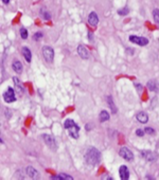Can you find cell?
Masks as SVG:
<instances>
[{
	"label": "cell",
	"mask_w": 159,
	"mask_h": 180,
	"mask_svg": "<svg viewBox=\"0 0 159 180\" xmlns=\"http://www.w3.org/2000/svg\"><path fill=\"white\" fill-rule=\"evenodd\" d=\"M85 162L90 166H94V165L99 164L100 160H101V153L94 147H89L85 153Z\"/></svg>",
	"instance_id": "6da1fadb"
},
{
	"label": "cell",
	"mask_w": 159,
	"mask_h": 180,
	"mask_svg": "<svg viewBox=\"0 0 159 180\" xmlns=\"http://www.w3.org/2000/svg\"><path fill=\"white\" fill-rule=\"evenodd\" d=\"M65 128L69 132V136H71L73 139H78V131H80V126L76 124V122L71 120V119H67L65 121Z\"/></svg>",
	"instance_id": "7a4b0ae2"
},
{
	"label": "cell",
	"mask_w": 159,
	"mask_h": 180,
	"mask_svg": "<svg viewBox=\"0 0 159 180\" xmlns=\"http://www.w3.org/2000/svg\"><path fill=\"white\" fill-rule=\"evenodd\" d=\"M42 51V55H44V58L46 59V62L52 63L53 58H54V50L49 46H44Z\"/></svg>",
	"instance_id": "3957f363"
},
{
	"label": "cell",
	"mask_w": 159,
	"mask_h": 180,
	"mask_svg": "<svg viewBox=\"0 0 159 180\" xmlns=\"http://www.w3.org/2000/svg\"><path fill=\"white\" fill-rule=\"evenodd\" d=\"M130 42H134V44L141 47L146 46V45L149 44V39L147 38H145V37H140V36H136V35H130Z\"/></svg>",
	"instance_id": "277c9868"
},
{
	"label": "cell",
	"mask_w": 159,
	"mask_h": 180,
	"mask_svg": "<svg viewBox=\"0 0 159 180\" xmlns=\"http://www.w3.org/2000/svg\"><path fill=\"white\" fill-rule=\"evenodd\" d=\"M3 99L6 103H13L16 101V96H15V93H14V90L13 88L9 87L6 89L4 93H3Z\"/></svg>",
	"instance_id": "5b68a950"
},
{
	"label": "cell",
	"mask_w": 159,
	"mask_h": 180,
	"mask_svg": "<svg viewBox=\"0 0 159 180\" xmlns=\"http://www.w3.org/2000/svg\"><path fill=\"white\" fill-rule=\"evenodd\" d=\"M119 155L123 159L127 160V161H132L134 159V154L132 153L130 149H128L127 147H122V148L119 150Z\"/></svg>",
	"instance_id": "8992f818"
},
{
	"label": "cell",
	"mask_w": 159,
	"mask_h": 180,
	"mask_svg": "<svg viewBox=\"0 0 159 180\" xmlns=\"http://www.w3.org/2000/svg\"><path fill=\"white\" fill-rule=\"evenodd\" d=\"M42 139H44L46 144L51 149H53V150L56 149V141H55V139L52 136H50V135H42Z\"/></svg>",
	"instance_id": "52a82bcc"
},
{
	"label": "cell",
	"mask_w": 159,
	"mask_h": 180,
	"mask_svg": "<svg viewBox=\"0 0 159 180\" xmlns=\"http://www.w3.org/2000/svg\"><path fill=\"white\" fill-rule=\"evenodd\" d=\"M142 157L150 162H154L157 159V154L155 152H151V150H143Z\"/></svg>",
	"instance_id": "ba28073f"
},
{
	"label": "cell",
	"mask_w": 159,
	"mask_h": 180,
	"mask_svg": "<svg viewBox=\"0 0 159 180\" xmlns=\"http://www.w3.org/2000/svg\"><path fill=\"white\" fill-rule=\"evenodd\" d=\"M76 50H78V54L80 55V57H81V58L87 59L89 57V51L85 46H83V45H80Z\"/></svg>",
	"instance_id": "9c48e42d"
},
{
	"label": "cell",
	"mask_w": 159,
	"mask_h": 180,
	"mask_svg": "<svg viewBox=\"0 0 159 180\" xmlns=\"http://www.w3.org/2000/svg\"><path fill=\"white\" fill-rule=\"evenodd\" d=\"M26 174L27 176H29L32 179H38L39 178V173L37 172L33 166H28L26 168Z\"/></svg>",
	"instance_id": "30bf717a"
},
{
	"label": "cell",
	"mask_w": 159,
	"mask_h": 180,
	"mask_svg": "<svg viewBox=\"0 0 159 180\" xmlns=\"http://www.w3.org/2000/svg\"><path fill=\"white\" fill-rule=\"evenodd\" d=\"M88 22H89V24L92 27L98 26V23H99V17H98V14H96V12H91V13L89 14Z\"/></svg>",
	"instance_id": "8fae6325"
},
{
	"label": "cell",
	"mask_w": 159,
	"mask_h": 180,
	"mask_svg": "<svg viewBox=\"0 0 159 180\" xmlns=\"http://www.w3.org/2000/svg\"><path fill=\"white\" fill-rule=\"evenodd\" d=\"M119 175L122 180H127L130 178V172H128V168L125 165H122L119 168Z\"/></svg>",
	"instance_id": "7c38bea8"
},
{
	"label": "cell",
	"mask_w": 159,
	"mask_h": 180,
	"mask_svg": "<svg viewBox=\"0 0 159 180\" xmlns=\"http://www.w3.org/2000/svg\"><path fill=\"white\" fill-rule=\"evenodd\" d=\"M136 119H137L140 123L145 124V123H147V121H149V116H147V113L144 112V111H140V112L137 113Z\"/></svg>",
	"instance_id": "4fadbf2b"
},
{
	"label": "cell",
	"mask_w": 159,
	"mask_h": 180,
	"mask_svg": "<svg viewBox=\"0 0 159 180\" xmlns=\"http://www.w3.org/2000/svg\"><path fill=\"white\" fill-rule=\"evenodd\" d=\"M13 81H14V84H15V89H16V91L18 93H24V86H22V84H21V82L20 81L18 80V77L17 76H14L13 77Z\"/></svg>",
	"instance_id": "5bb4252c"
},
{
	"label": "cell",
	"mask_w": 159,
	"mask_h": 180,
	"mask_svg": "<svg viewBox=\"0 0 159 180\" xmlns=\"http://www.w3.org/2000/svg\"><path fill=\"white\" fill-rule=\"evenodd\" d=\"M12 68H13V70L16 72V73H18V74H20L21 72H22V64H21V62H19V60H14L13 64H12Z\"/></svg>",
	"instance_id": "9a60e30c"
},
{
	"label": "cell",
	"mask_w": 159,
	"mask_h": 180,
	"mask_svg": "<svg viewBox=\"0 0 159 180\" xmlns=\"http://www.w3.org/2000/svg\"><path fill=\"white\" fill-rule=\"evenodd\" d=\"M22 55H24V59H26L28 63H31V59H32V53L30 51L29 48H27V47H24L22 48Z\"/></svg>",
	"instance_id": "2e32d148"
},
{
	"label": "cell",
	"mask_w": 159,
	"mask_h": 180,
	"mask_svg": "<svg viewBox=\"0 0 159 180\" xmlns=\"http://www.w3.org/2000/svg\"><path fill=\"white\" fill-rule=\"evenodd\" d=\"M100 122H106L109 120V113L107 112L106 110H102L101 112H100Z\"/></svg>",
	"instance_id": "e0dca14e"
},
{
	"label": "cell",
	"mask_w": 159,
	"mask_h": 180,
	"mask_svg": "<svg viewBox=\"0 0 159 180\" xmlns=\"http://www.w3.org/2000/svg\"><path fill=\"white\" fill-rule=\"evenodd\" d=\"M51 179L52 180H66V179H69V180H72L73 178L71 177V176L69 175H65V174H60V175L58 176H52L51 177Z\"/></svg>",
	"instance_id": "ac0fdd59"
},
{
	"label": "cell",
	"mask_w": 159,
	"mask_h": 180,
	"mask_svg": "<svg viewBox=\"0 0 159 180\" xmlns=\"http://www.w3.org/2000/svg\"><path fill=\"white\" fill-rule=\"evenodd\" d=\"M107 103H108V106H109V108L112 109V113L117 112V107H116L115 104H114V101H112V96H107Z\"/></svg>",
	"instance_id": "d6986e66"
},
{
	"label": "cell",
	"mask_w": 159,
	"mask_h": 180,
	"mask_svg": "<svg viewBox=\"0 0 159 180\" xmlns=\"http://www.w3.org/2000/svg\"><path fill=\"white\" fill-rule=\"evenodd\" d=\"M147 88H149L151 91H157L158 90V85H157V83L155 81H150L147 83Z\"/></svg>",
	"instance_id": "ffe728a7"
},
{
	"label": "cell",
	"mask_w": 159,
	"mask_h": 180,
	"mask_svg": "<svg viewBox=\"0 0 159 180\" xmlns=\"http://www.w3.org/2000/svg\"><path fill=\"white\" fill-rule=\"evenodd\" d=\"M40 16L44 18L45 20H50V19H51V15L46 11V9H42V10H40Z\"/></svg>",
	"instance_id": "44dd1931"
},
{
	"label": "cell",
	"mask_w": 159,
	"mask_h": 180,
	"mask_svg": "<svg viewBox=\"0 0 159 180\" xmlns=\"http://www.w3.org/2000/svg\"><path fill=\"white\" fill-rule=\"evenodd\" d=\"M153 18H154V21L156 22V24L159 27V10L158 9H154L153 10Z\"/></svg>",
	"instance_id": "7402d4cb"
},
{
	"label": "cell",
	"mask_w": 159,
	"mask_h": 180,
	"mask_svg": "<svg viewBox=\"0 0 159 180\" xmlns=\"http://www.w3.org/2000/svg\"><path fill=\"white\" fill-rule=\"evenodd\" d=\"M20 36L22 39H27L28 38V36H29V34H28V31H27L26 28H21L20 29Z\"/></svg>",
	"instance_id": "603a6c76"
},
{
	"label": "cell",
	"mask_w": 159,
	"mask_h": 180,
	"mask_svg": "<svg viewBox=\"0 0 159 180\" xmlns=\"http://www.w3.org/2000/svg\"><path fill=\"white\" fill-rule=\"evenodd\" d=\"M130 13V10L128 8H123V9H120V10H118V14L121 16H125Z\"/></svg>",
	"instance_id": "cb8c5ba5"
},
{
	"label": "cell",
	"mask_w": 159,
	"mask_h": 180,
	"mask_svg": "<svg viewBox=\"0 0 159 180\" xmlns=\"http://www.w3.org/2000/svg\"><path fill=\"white\" fill-rule=\"evenodd\" d=\"M42 36H44V34H42V32H37V33H35V34H34L33 38L35 39V40H39V39L42 38Z\"/></svg>",
	"instance_id": "d4e9b609"
},
{
	"label": "cell",
	"mask_w": 159,
	"mask_h": 180,
	"mask_svg": "<svg viewBox=\"0 0 159 180\" xmlns=\"http://www.w3.org/2000/svg\"><path fill=\"white\" fill-rule=\"evenodd\" d=\"M144 132H145V134H149V135H154L155 130L153 128H151V127H145V129H144Z\"/></svg>",
	"instance_id": "484cf974"
},
{
	"label": "cell",
	"mask_w": 159,
	"mask_h": 180,
	"mask_svg": "<svg viewBox=\"0 0 159 180\" xmlns=\"http://www.w3.org/2000/svg\"><path fill=\"white\" fill-rule=\"evenodd\" d=\"M136 135H137L138 137H143L144 136V131L141 130V129H137V130H136Z\"/></svg>",
	"instance_id": "4316f807"
},
{
	"label": "cell",
	"mask_w": 159,
	"mask_h": 180,
	"mask_svg": "<svg viewBox=\"0 0 159 180\" xmlns=\"http://www.w3.org/2000/svg\"><path fill=\"white\" fill-rule=\"evenodd\" d=\"M2 2L5 3V4H8V3L10 2V0H2Z\"/></svg>",
	"instance_id": "83f0119b"
},
{
	"label": "cell",
	"mask_w": 159,
	"mask_h": 180,
	"mask_svg": "<svg viewBox=\"0 0 159 180\" xmlns=\"http://www.w3.org/2000/svg\"><path fill=\"white\" fill-rule=\"evenodd\" d=\"M136 88H138V89H141V86H140V84H136Z\"/></svg>",
	"instance_id": "f1b7e54d"
}]
</instances>
